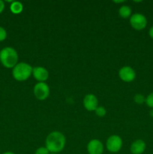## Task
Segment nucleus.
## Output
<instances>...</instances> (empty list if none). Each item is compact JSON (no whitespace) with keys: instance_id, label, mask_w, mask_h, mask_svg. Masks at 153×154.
Listing matches in <instances>:
<instances>
[{"instance_id":"obj_7","label":"nucleus","mask_w":153,"mask_h":154,"mask_svg":"<svg viewBox=\"0 0 153 154\" xmlns=\"http://www.w3.org/2000/svg\"><path fill=\"white\" fill-rule=\"evenodd\" d=\"M118 76L124 82H131L136 78V72L130 66H124L118 72Z\"/></svg>"},{"instance_id":"obj_14","label":"nucleus","mask_w":153,"mask_h":154,"mask_svg":"<svg viewBox=\"0 0 153 154\" xmlns=\"http://www.w3.org/2000/svg\"><path fill=\"white\" fill-rule=\"evenodd\" d=\"M134 101L138 105H142L146 101V98L142 94H136L134 97Z\"/></svg>"},{"instance_id":"obj_22","label":"nucleus","mask_w":153,"mask_h":154,"mask_svg":"<svg viewBox=\"0 0 153 154\" xmlns=\"http://www.w3.org/2000/svg\"><path fill=\"white\" fill-rule=\"evenodd\" d=\"M2 154H15V153H13V152L8 151V152H5V153H2Z\"/></svg>"},{"instance_id":"obj_21","label":"nucleus","mask_w":153,"mask_h":154,"mask_svg":"<svg viewBox=\"0 0 153 154\" xmlns=\"http://www.w3.org/2000/svg\"><path fill=\"white\" fill-rule=\"evenodd\" d=\"M149 114H150V117H153V108H152V109L150 110V111H149Z\"/></svg>"},{"instance_id":"obj_6","label":"nucleus","mask_w":153,"mask_h":154,"mask_svg":"<svg viewBox=\"0 0 153 154\" xmlns=\"http://www.w3.org/2000/svg\"><path fill=\"white\" fill-rule=\"evenodd\" d=\"M130 26L136 30H142L147 25V20L146 17L142 14L136 13L130 16Z\"/></svg>"},{"instance_id":"obj_8","label":"nucleus","mask_w":153,"mask_h":154,"mask_svg":"<svg viewBox=\"0 0 153 154\" xmlns=\"http://www.w3.org/2000/svg\"><path fill=\"white\" fill-rule=\"evenodd\" d=\"M84 108L88 111H94L98 105V101L94 94L86 95L83 99Z\"/></svg>"},{"instance_id":"obj_19","label":"nucleus","mask_w":153,"mask_h":154,"mask_svg":"<svg viewBox=\"0 0 153 154\" xmlns=\"http://www.w3.org/2000/svg\"><path fill=\"white\" fill-rule=\"evenodd\" d=\"M4 9V2L0 0V14H2L3 12Z\"/></svg>"},{"instance_id":"obj_15","label":"nucleus","mask_w":153,"mask_h":154,"mask_svg":"<svg viewBox=\"0 0 153 154\" xmlns=\"http://www.w3.org/2000/svg\"><path fill=\"white\" fill-rule=\"evenodd\" d=\"M94 111H95L96 115L98 116V117H104V116L106 115V109H105L104 107H103V106L98 107V108H96V110Z\"/></svg>"},{"instance_id":"obj_3","label":"nucleus","mask_w":153,"mask_h":154,"mask_svg":"<svg viewBox=\"0 0 153 154\" xmlns=\"http://www.w3.org/2000/svg\"><path fill=\"white\" fill-rule=\"evenodd\" d=\"M33 68L26 63H17L12 71L14 78L17 81H25L32 75Z\"/></svg>"},{"instance_id":"obj_18","label":"nucleus","mask_w":153,"mask_h":154,"mask_svg":"<svg viewBox=\"0 0 153 154\" xmlns=\"http://www.w3.org/2000/svg\"><path fill=\"white\" fill-rule=\"evenodd\" d=\"M34 154H50V152L46 147H41L36 150Z\"/></svg>"},{"instance_id":"obj_5","label":"nucleus","mask_w":153,"mask_h":154,"mask_svg":"<svg viewBox=\"0 0 153 154\" xmlns=\"http://www.w3.org/2000/svg\"><path fill=\"white\" fill-rule=\"evenodd\" d=\"M34 95L38 100H45L50 95V88L44 82H38L34 87Z\"/></svg>"},{"instance_id":"obj_17","label":"nucleus","mask_w":153,"mask_h":154,"mask_svg":"<svg viewBox=\"0 0 153 154\" xmlns=\"http://www.w3.org/2000/svg\"><path fill=\"white\" fill-rule=\"evenodd\" d=\"M7 38V32L3 27L0 26V42L4 41Z\"/></svg>"},{"instance_id":"obj_12","label":"nucleus","mask_w":153,"mask_h":154,"mask_svg":"<svg viewBox=\"0 0 153 154\" xmlns=\"http://www.w3.org/2000/svg\"><path fill=\"white\" fill-rule=\"evenodd\" d=\"M10 11L13 14H20L22 11L23 6H22V3L20 2H13L10 5Z\"/></svg>"},{"instance_id":"obj_10","label":"nucleus","mask_w":153,"mask_h":154,"mask_svg":"<svg viewBox=\"0 0 153 154\" xmlns=\"http://www.w3.org/2000/svg\"><path fill=\"white\" fill-rule=\"evenodd\" d=\"M32 75L35 78V80H37L39 82H44L48 79L49 72L45 68L42 66H37V67L33 68Z\"/></svg>"},{"instance_id":"obj_4","label":"nucleus","mask_w":153,"mask_h":154,"mask_svg":"<svg viewBox=\"0 0 153 154\" xmlns=\"http://www.w3.org/2000/svg\"><path fill=\"white\" fill-rule=\"evenodd\" d=\"M106 146L108 151L111 153H117L122 147V140L118 135H111L106 140Z\"/></svg>"},{"instance_id":"obj_16","label":"nucleus","mask_w":153,"mask_h":154,"mask_svg":"<svg viewBox=\"0 0 153 154\" xmlns=\"http://www.w3.org/2000/svg\"><path fill=\"white\" fill-rule=\"evenodd\" d=\"M145 102L149 108H153V92L147 96V97L146 98Z\"/></svg>"},{"instance_id":"obj_2","label":"nucleus","mask_w":153,"mask_h":154,"mask_svg":"<svg viewBox=\"0 0 153 154\" xmlns=\"http://www.w3.org/2000/svg\"><path fill=\"white\" fill-rule=\"evenodd\" d=\"M0 62L4 67L13 69L18 62V54L11 47H5L0 51Z\"/></svg>"},{"instance_id":"obj_23","label":"nucleus","mask_w":153,"mask_h":154,"mask_svg":"<svg viewBox=\"0 0 153 154\" xmlns=\"http://www.w3.org/2000/svg\"><path fill=\"white\" fill-rule=\"evenodd\" d=\"M52 154H56V153H52Z\"/></svg>"},{"instance_id":"obj_20","label":"nucleus","mask_w":153,"mask_h":154,"mask_svg":"<svg viewBox=\"0 0 153 154\" xmlns=\"http://www.w3.org/2000/svg\"><path fill=\"white\" fill-rule=\"evenodd\" d=\"M148 35H149L150 37L153 39V26L150 28L149 31H148Z\"/></svg>"},{"instance_id":"obj_13","label":"nucleus","mask_w":153,"mask_h":154,"mask_svg":"<svg viewBox=\"0 0 153 154\" xmlns=\"http://www.w3.org/2000/svg\"><path fill=\"white\" fill-rule=\"evenodd\" d=\"M118 14L121 17L128 18L131 14V8L128 5H123L118 10Z\"/></svg>"},{"instance_id":"obj_9","label":"nucleus","mask_w":153,"mask_h":154,"mask_svg":"<svg viewBox=\"0 0 153 154\" xmlns=\"http://www.w3.org/2000/svg\"><path fill=\"white\" fill-rule=\"evenodd\" d=\"M87 151L88 154H102L104 152V145L98 139L91 140L87 144Z\"/></svg>"},{"instance_id":"obj_11","label":"nucleus","mask_w":153,"mask_h":154,"mask_svg":"<svg viewBox=\"0 0 153 154\" xmlns=\"http://www.w3.org/2000/svg\"><path fill=\"white\" fill-rule=\"evenodd\" d=\"M146 147L145 141L141 139L136 140L130 145V150L132 154H142L144 153Z\"/></svg>"},{"instance_id":"obj_1","label":"nucleus","mask_w":153,"mask_h":154,"mask_svg":"<svg viewBox=\"0 0 153 154\" xmlns=\"http://www.w3.org/2000/svg\"><path fill=\"white\" fill-rule=\"evenodd\" d=\"M66 139L62 132L54 131L47 135L45 141V145L49 152L52 153H59L65 146Z\"/></svg>"}]
</instances>
